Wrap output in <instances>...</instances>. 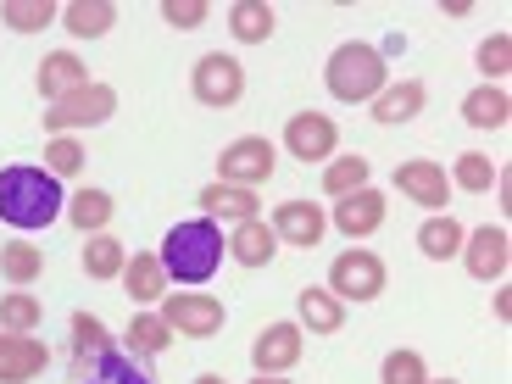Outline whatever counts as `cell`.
<instances>
[{
	"instance_id": "obj_1",
	"label": "cell",
	"mask_w": 512,
	"mask_h": 384,
	"mask_svg": "<svg viewBox=\"0 0 512 384\" xmlns=\"http://www.w3.org/2000/svg\"><path fill=\"white\" fill-rule=\"evenodd\" d=\"M62 184L45 167H6L0 173V218L12 229H45L62 218Z\"/></svg>"
},
{
	"instance_id": "obj_2",
	"label": "cell",
	"mask_w": 512,
	"mask_h": 384,
	"mask_svg": "<svg viewBox=\"0 0 512 384\" xmlns=\"http://www.w3.org/2000/svg\"><path fill=\"white\" fill-rule=\"evenodd\" d=\"M162 273L179 284H206L223 262V229L212 218H190V223H173L162 240Z\"/></svg>"
},
{
	"instance_id": "obj_3",
	"label": "cell",
	"mask_w": 512,
	"mask_h": 384,
	"mask_svg": "<svg viewBox=\"0 0 512 384\" xmlns=\"http://www.w3.org/2000/svg\"><path fill=\"white\" fill-rule=\"evenodd\" d=\"M323 78H329V95L334 101H373V95L390 84V73H384V56L373 51V45H362V39H351V45H340V51L329 56V67H323Z\"/></svg>"
},
{
	"instance_id": "obj_4",
	"label": "cell",
	"mask_w": 512,
	"mask_h": 384,
	"mask_svg": "<svg viewBox=\"0 0 512 384\" xmlns=\"http://www.w3.org/2000/svg\"><path fill=\"white\" fill-rule=\"evenodd\" d=\"M218 167H223V184L256 190V184H268V179H273V167H279V151H273V140H262V134H245V140L223 145Z\"/></svg>"
},
{
	"instance_id": "obj_5",
	"label": "cell",
	"mask_w": 512,
	"mask_h": 384,
	"mask_svg": "<svg viewBox=\"0 0 512 384\" xmlns=\"http://www.w3.org/2000/svg\"><path fill=\"white\" fill-rule=\"evenodd\" d=\"M112 112H117V90H112V84H84V90H73L67 101H51L45 128H51V134H67V128H95V123H106Z\"/></svg>"
},
{
	"instance_id": "obj_6",
	"label": "cell",
	"mask_w": 512,
	"mask_h": 384,
	"mask_svg": "<svg viewBox=\"0 0 512 384\" xmlns=\"http://www.w3.org/2000/svg\"><path fill=\"white\" fill-rule=\"evenodd\" d=\"M329 295H340V301H373V295H384V262L373 251H346L334 256L329 268Z\"/></svg>"
},
{
	"instance_id": "obj_7",
	"label": "cell",
	"mask_w": 512,
	"mask_h": 384,
	"mask_svg": "<svg viewBox=\"0 0 512 384\" xmlns=\"http://www.w3.org/2000/svg\"><path fill=\"white\" fill-rule=\"evenodd\" d=\"M156 318L167 323V329L190 334V340H212V334L223 329V301L218 295H162V312Z\"/></svg>"
},
{
	"instance_id": "obj_8",
	"label": "cell",
	"mask_w": 512,
	"mask_h": 384,
	"mask_svg": "<svg viewBox=\"0 0 512 384\" xmlns=\"http://www.w3.org/2000/svg\"><path fill=\"white\" fill-rule=\"evenodd\" d=\"M195 101L201 106H234L245 95V67L234 62V56H223V51H212V56H201L195 62Z\"/></svg>"
},
{
	"instance_id": "obj_9",
	"label": "cell",
	"mask_w": 512,
	"mask_h": 384,
	"mask_svg": "<svg viewBox=\"0 0 512 384\" xmlns=\"http://www.w3.org/2000/svg\"><path fill=\"white\" fill-rule=\"evenodd\" d=\"M284 145H290L295 162H329L334 145H340V128L323 112H295L290 123H284Z\"/></svg>"
},
{
	"instance_id": "obj_10",
	"label": "cell",
	"mask_w": 512,
	"mask_h": 384,
	"mask_svg": "<svg viewBox=\"0 0 512 384\" xmlns=\"http://www.w3.org/2000/svg\"><path fill=\"white\" fill-rule=\"evenodd\" d=\"M507 229H501V223H496V229H490V223H485V229H474V234H468V240H462V268H468V273H474V279H501V273H507V262H512V251H507Z\"/></svg>"
},
{
	"instance_id": "obj_11",
	"label": "cell",
	"mask_w": 512,
	"mask_h": 384,
	"mask_svg": "<svg viewBox=\"0 0 512 384\" xmlns=\"http://www.w3.org/2000/svg\"><path fill=\"white\" fill-rule=\"evenodd\" d=\"M273 234H279L284 245H301V251H312V245L323 240V229H329V218H323V206H312V201H284V206H273V223H268Z\"/></svg>"
},
{
	"instance_id": "obj_12",
	"label": "cell",
	"mask_w": 512,
	"mask_h": 384,
	"mask_svg": "<svg viewBox=\"0 0 512 384\" xmlns=\"http://www.w3.org/2000/svg\"><path fill=\"white\" fill-rule=\"evenodd\" d=\"M73 384H156V379L145 373L140 357H128V351H101V357L73 362Z\"/></svg>"
},
{
	"instance_id": "obj_13",
	"label": "cell",
	"mask_w": 512,
	"mask_h": 384,
	"mask_svg": "<svg viewBox=\"0 0 512 384\" xmlns=\"http://www.w3.org/2000/svg\"><path fill=\"white\" fill-rule=\"evenodd\" d=\"M251 362H256V373H284V368H295V362H301V323H268V329L256 334Z\"/></svg>"
},
{
	"instance_id": "obj_14",
	"label": "cell",
	"mask_w": 512,
	"mask_h": 384,
	"mask_svg": "<svg viewBox=\"0 0 512 384\" xmlns=\"http://www.w3.org/2000/svg\"><path fill=\"white\" fill-rule=\"evenodd\" d=\"M51 351L45 340H28V334H0V384H28L34 373H45Z\"/></svg>"
},
{
	"instance_id": "obj_15",
	"label": "cell",
	"mask_w": 512,
	"mask_h": 384,
	"mask_svg": "<svg viewBox=\"0 0 512 384\" xmlns=\"http://www.w3.org/2000/svg\"><path fill=\"white\" fill-rule=\"evenodd\" d=\"M223 251L240 262V268H268L273 256H279V234L268 229L262 218H251V223H234V240L223 245Z\"/></svg>"
},
{
	"instance_id": "obj_16",
	"label": "cell",
	"mask_w": 512,
	"mask_h": 384,
	"mask_svg": "<svg viewBox=\"0 0 512 384\" xmlns=\"http://www.w3.org/2000/svg\"><path fill=\"white\" fill-rule=\"evenodd\" d=\"M379 223H384V195L379 190H357V195H346V201L334 206V229L351 234V240H368Z\"/></svg>"
},
{
	"instance_id": "obj_17",
	"label": "cell",
	"mask_w": 512,
	"mask_h": 384,
	"mask_svg": "<svg viewBox=\"0 0 512 384\" xmlns=\"http://www.w3.org/2000/svg\"><path fill=\"white\" fill-rule=\"evenodd\" d=\"M396 190L401 195H412L418 206H446V167H435V162H401L396 167Z\"/></svg>"
},
{
	"instance_id": "obj_18",
	"label": "cell",
	"mask_w": 512,
	"mask_h": 384,
	"mask_svg": "<svg viewBox=\"0 0 512 384\" xmlns=\"http://www.w3.org/2000/svg\"><path fill=\"white\" fill-rule=\"evenodd\" d=\"M84 84H90V73H84V62H78L73 51H56V56L39 62V95H45V101H67V95L84 90Z\"/></svg>"
},
{
	"instance_id": "obj_19",
	"label": "cell",
	"mask_w": 512,
	"mask_h": 384,
	"mask_svg": "<svg viewBox=\"0 0 512 384\" xmlns=\"http://www.w3.org/2000/svg\"><path fill=\"white\" fill-rule=\"evenodd\" d=\"M423 101H429V90H423L418 78H401V84H384V90L373 95V117H379V123H412V117L423 112Z\"/></svg>"
},
{
	"instance_id": "obj_20",
	"label": "cell",
	"mask_w": 512,
	"mask_h": 384,
	"mask_svg": "<svg viewBox=\"0 0 512 384\" xmlns=\"http://www.w3.org/2000/svg\"><path fill=\"white\" fill-rule=\"evenodd\" d=\"M201 206H206V218L218 223V218H229V223H251L256 218V195L251 190H240V184H206L201 190Z\"/></svg>"
},
{
	"instance_id": "obj_21",
	"label": "cell",
	"mask_w": 512,
	"mask_h": 384,
	"mask_svg": "<svg viewBox=\"0 0 512 384\" xmlns=\"http://www.w3.org/2000/svg\"><path fill=\"white\" fill-rule=\"evenodd\" d=\"M295 307H301V329H312V334H334L340 323H346V307H340V295L318 290V284H307V290L295 295Z\"/></svg>"
},
{
	"instance_id": "obj_22",
	"label": "cell",
	"mask_w": 512,
	"mask_h": 384,
	"mask_svg": "<svg viewBox=\"0 0 512 384\" xmlns=\"http://www.w3.org/2000/svg\"><path fill=\"white\" fill-rule=\"evenodd\" d=\"M62 23H67V34H78V39H101L106 28L117 23V6L112 0H73V6H62Z\"/></svg>"
},
{
	"instance_id": "obj_23",
	"label": "cell",
	"mask_w": 512,
	"mask_h": 384,
	"mask_svg": "<svg viewBox=\"0 0 512 384\" xmlns=\"http://www.w3.org/2000/svg\"><path fill=\"white\" fill-rule=\"evenodd\" d=\"M462 223L457 218H446V212H435V218H423V229H418V251L423 256H435V262H451V256L462 251Z\"/></svg>"
},
{
	"instance_id": "obj_24",
	"label": "cell",
	"mask_w": 512,
	"mask_h": 384,
	"mask_svg": "<svg viewBox=\"0 0 512 384\" xmlns=\"http://www.w3.org/2000/svg\"><path fill=\"white\" fill-rule=\"evenodd\" d=\"M123 284H128V295H134V301H162V295H167L162 262H156V256H145V251H134L123 262Z\"/></svg>"
},
{
	"instance_id": "obj_25",
	"label": "cell",
	"mask_w": 512,
	"mask_h": 384,
	"mask_svg": "<svg viewBox=\"0 0 512 384\" xmlns=\"http://www.w3.org/2000/svg\"><path fill=\"white\" fill-rule=\"evenodd\" d=\"M507 112H512V101H507L501 84H479V90L462 101V117L474 128H507Z\"/></svg>"
},
{
	"instance_id": "obj_26",
	"label": "cell",
	"mask_w": 512,
	"mask_h": 384,
	"mask_svg": "<svg viewBox=\"0 0 512 384\" xmlns=\"http://www.w3.org/2000/svg\"><path fill=\"white\" fill-rule=\"evenodd\" d=\"M229 28L240 45H262V39L273 34V6H256V0H240V6H229Z\"/></svg>"
},
{
	"instance_id": "obj_27",
	"label": "cell",
	"mask_w": 512,
	"mask_h": 384,
	"mask_svg": "<svg viewBox=\"0 0 512 384\" xmlns=\"http://www.w3.org/2000/svg\"><path fill=\"white\" fill-rule=\"evenodd\" d=\"M112 212H117V206H112V195H106V190H78L73 206H67V223L90 234V229H106V223H112Z\"/></svg>"
},
{
	"instance_id": "obj_28",
	"label": "cell",
	"mask_w": 512,
	"mask_h": 384,
	"mask_svg": "<svg viewBox=\"0 0 512 384\" xmlns=\"http://www.w3.org/2000/svg\"><path fill=\"white\" fill-rule=\"evenodd\" d=\"M39 268H45V251H39V245H28V240L0 245V273H6L12 284H28V279H39Z\"/></svg>"
},
{
	"instance_id": "obj_29",
	"label": "cell",
	"mask_w": 512,
	"mask_h": 384,
	"mask_svg": "<svg viewBox=\"0 0 512 384\" xmlns=\"http://www.w3.org/2000/svg\"><path fill=\"white\" fill-rule=\"evenodd\" d=\"M123 262H128V251L112 240V234H95V240L84 245V273H90V279H117Z\"/></svg>"
},
{
	"instance_id": "obj_30",
	"label": "cell",
	"mask_w": 512,
	"mask_h": 384,
	"mask_svg": "<svg viewBox=\"0 0 512 384\" xmlns=\"http://www.w3.org/2000/svg\"><path fill=\"white\" fill-rule=\"evenodd\" d=\"M368 156H346V162H334L329 173H323V190L334 195V201H346V195H357V190H368Z\"/></svg>"
},
{
	"instance_id": "obj_31",
	"label": "cell",
	"mask_w": 512,
	"mask_h": 384,
	"mask_svg": "<svg viewBox=\"0 0 512 384\" xmlns=\"http://www.w3.org/2000/svg\"><path fill=\"white\" fill-rule=\"evenodd\" d=\"M167 340H173V329H167V323L162 318H134V323H128V340H123V346H128V357H156V351H167Z\"/></svg>"
},
{
	"instance_id": "obj_32",
	"label": "cell",
	"mask_w": 512,
	"mask_h": 384,
	"mask_svg": "<svg viewBox=\"0 0 512 384\" xmlns=\"http://www.w3.org/2000/svg\"><path fill=\"white\" fill-rule=\"evenodd\" d=\"M451 179H457L462 184V190H490V184H501V167L496 162H490V156L485 151H462L457 156V173H451Z\"/></svg>"
},
{
	"instance_id": "obj_33",
	"label": "cell",
	"mask_w": 512,
	"mask_h": 384,
	"mask_svg": "<svg viewBox=\"0 0 512 384\" xmlns=\"http://www.w3.org/2000/svg\"><path fill=\"white\" fill-rule=\"evenodd\" d=\"M73 340H78V346H73L78 357H73V362L112 351V340H106V323H101V318H90V312H73Z\"/></svg>"
},
{
	"instance_id": "obj_34",
	"label": "cell",
	"mask_w": 512,
	"mask_h": 384,
	"mask_svg": "<svg viewBox=\"0 0 512 384\" xmlns=\"http://www.w3.org/2000/svg\"><path fill=\"white\" fill-rule=\"evenodd\" d=\"M39 312H45V307H39L34 295H23V290H17V295H0V329L28 334V329L39 323Z\"/></svg>"
},
{
	"instance_id": "obj_35",
	"label": "cell",
	"mask_w": 512,
	"mask_h": 384,
	"mask_svg": "<svg viewBox=\"0 0 512 384\" xmlns=\"http://www.w3.org/2000/svg\"><path fill=\"white\" fill-rule=\"evenodd\" d=\"M0 17H6V28H17V34H34V28H45L56 17V6H51V0H28V6H23V0H12Z\"/></svg>"
},
{
	"instance_id": "obj_36",
	"label": "cell",
	"mask_w": 512,
	"mask_h": 384,
	"mask_svg": "<svg viewBox=\"0 0 512 384\" xmlns=\"http://www.w3.org/2000/svg\"><path fill=\"white\" fill-rule=\"evenodd\" d=\"M45 162H51L56 179H67V173H78V167H84V145H78L73 134H56V140L45 145Z\"/></svg>"
},
{
	"instance_id": "obj_37",
	"label": "cell",
	"mask_w": 512,
	"mask_h": 384,
	"mask_svg": "<svg viewBox=\"0 0 512 384\" xmlns=\"http://www.w3.org/2000/svg\"><path fill=\"white\" fill-rule=\"evenodd\" d=\"M384 384H429L423 379V357L418 351H390L384 357Z\"/></svg>"
},
{
	"instance_id": "obj_38",
	"label": "cell",
	"mask_w": 512,
	"mask_h": 384,
	"mask_svg": "<svg viewBox=\"0 0 512 384\" xmlns=\"http://www.w3.org/2000/svg\"><path fill=\"white\" fill-rule=\"evenodd\" d=\"M507 62H512V39L507 34H496V39H485V45H479V67H485L490 78L507 73Z\"/></svg>"
},
{
	"instance_id": "obj_39",
	"label": "cell",
	"mask_w": 512,
	"mask_h": 384,
	"mask_svg": "<svg viewBox=\"0 0 512 384\" xmlns=\"http://www.w3.org/2000/svg\"><path fill=\"white\" fill-rule=\"evenodd\" d=\"M162 17H167L173 28H201V23H206V0H167Z\"/></svg>"
},
{
	"instance_id": "obj_40",
	"label": "cell",
	"mask_w": 512,
	"mask_h": 384,
	"mask_svg": "<svg viewBox=\"0 0 512 384\" xmlns=\"http://www.w3.org/2000/svg\"><path fill=\"white\" fill-rule=\"evenodd\" d=\"M195 384H229V379H223V373H201Z\"/></svg>"
},
{
	"instance_id": "obj_41",
	"label": "cell",
	"mask_w": 512,
	"mask_h": 384,
	"mask_svg": "<svg viewBox=\"0 0 512 384\" xmlns=\"http://www.w3.org/2000/svg\"><path fill=\"white\" fill-rule=\"evenodd\" d=\"M256 384H284L279 373H256Z\"/></svg>"
},
{
	"instance_id": "obj_42",
	"label": "cell",
	"mask_w": 512,
	"mask_h": 384,
	"mask_svg": "<svg viewBox=\"0 0 512 384\" xmlns=\"http://www.w3.org/2000/svg\"><path fill=\"white\" fill-rule=\"evenodd\" d=\"M440 384H451V379H440Z\"/></svg>"
}]
</instances>
